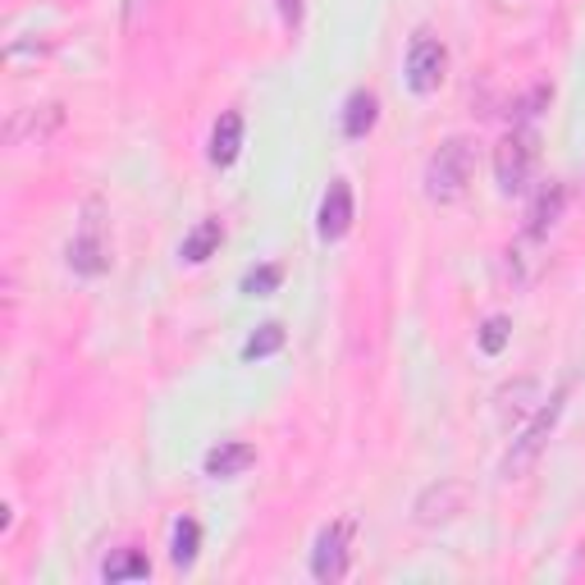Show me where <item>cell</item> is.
<instances>
[{"mask_svg":"<svg viewBox=\"0 0 585 585\" xmlns=\"http://www.w3.org/2000/svg\"><path fill=\"white\" fill-rule=\"evenodd\" d=\"M69 266L82 279H97L110 270V225H106V201L88 197L78 211L73 238H69Z\"/></svg>","mask_w":585,"mask_h":585,"instance_id":"1","label":"cell"},{"mask_svg":"<svg viewBox=\"0 0 585 585\" xmlns=\"http://www.w3.org/2000/svg\"><path fill=\"white\" fill-rule=\"evenodd\" d=\"M472 175H476V147L467 138H448L426 160V197L435 206H448L472 188Z\"/></svg>","mask_w":585,"mask_h":585,"instance_id":"2","label":"cell"},{"mask_svg":"<svg viewBox=\"0 0 585 585\" xmlns=\"http://www.w3.org/2000/svg\"><path fill=\"white\" fill-rule=\"evenodd\" d=\"M563 407H567V385H558V389L545 398V407H539L531 422H526V430L513 439V448H508V457H504V480H522V476L539 463V453H545L549 435L558 430Z\"/></svg>","mask_w":585,"mask_h":585,"instance_id":"3","label":"cell"},{"mask_svg":"<svg viewBox=\"0 0 585 585\" xmlns=\"http://www.w3.org/2000/svg\"><path fill=\"white\" fill-rule=\"evenodd\" d=\"M467 508H472V485H467V480H457V476H444V480H435V485H426L422 494H416L412 517H416V526L435 531V526L457 522Z\"/></svg>","mask_w":585,"mask_h":585,"instance_id":"4","label":"cell"},{"mask_svg":"<svg viewBox=\"0 0 585 585\" xmlns=\"http://www.w3.org/2000/svg\"><path fill=\"white\" fill-rule=\"evenodd\" d=\"M353 517L344 522H329L320 535H316V549H311V576L320 585H334L348 576V563H353Z\"/></svg>","mask_w":585,"mask_h":585,"instance_id":"5","label":"cell"},{"mask_svg":"<svg viewBox=\"0 0 585 585\" xmlns=\"http://www.w3.org/2000/svg\"><path fill=\"white\" fill-rule=\"evenodd\" d=\"M444 73H448V47L435 32H416L407 47V88L416 97H430V92H439Z\"/></svg>","mask_w":585,"mask_h":585,"instance_id":"6","label":"cell"},{"mask_svg":"<svg viewBox=\"0 0 585 585\" xmlns=\"http://www.w3.org/2000/svg\"><path fill=\"white\" fill-rule=\"evenodd\" d=\"M531 165H535V133L531 129H513L504 142L494 147V179H498V192L513 197L526 188L531 179Z\"/></svg>","mask_w":585,"mask_h":585,"instance_id":"7","label":"cell"},{"mask_svg":"<svg viewBox=\"0 0 585 585\" xmlns=\"http://www.w3.org/2000/svg\"><path fill=\"white\" fill-rule=\"evenodd\" d=\"M65 129V106L60 101H47V106H28V110H14L6 119V142L10 147H23V142H47L51 133Z\"/></svg>","mask_w":585,"mask_h":585,"instance_id":"8","label":"cell"},{"mask_svg":"<svg viewBox=\"0 0 585 585\" xmlns=\"http://www.w3.org/2000/svg\"><path fill=\"white\" fill-rule=\"evenodd\" d=\"M353 216H357V206H353V184L348 179H334L320 197V211H316V238L320 242H339L348 229H353Z\"/></svg>","mask_w":585,"mask_h":585,"instance_id":"9","label":"cell"},{"mask_svg":"<svg viewBox=\"0 0 585 585\" xmlns=\"http://www.w3.org/2000/svg\"><path fill=\"white\" fill-rule=\"evenodd\" d=\"M252 467H257V448L242 444V439H225V444H216L211 453L201 457V472L211 480H234V476L252 472Z\"/></svg>","mask_w":585,"mask_h":585,"instance_id":"10","label":"cell"},{"mask_svg":"<svg viewBox=\"0 0 585 585\" xmlns=\"http://www.w3.org/2000/svg\"><path fill=\"white\" fill-rule=\"evenodd\" d=\"M563 206H567V188L563 184H545V188H539L535 201H531V211H526V238H545L558 225Z\"/></svg>","mask_w":585,"mask_h":585,"instance_id":"11","label":"cell"},{"mask_svg":"<svg viewBox=\"0 0 585 585\" xmlns=\"http://www.w3.org/2000/svg\"><path fill=\"white\" fill-rule=\"evenodd\" d=\"M238 151H242V115L225 110L216 119V129H211V147H206V156H211L216 170H229V165L238 160Z\"/></svg>","mask_w":585,"mask_h":585,"instance_id":"12","label":"cell"},{"mask_svg":"<svg viewBox=\"0 0 585 585\" xmlns=\"http://www.w3.org/2000/svg\"><path fill=\"white\" fill-rule=\"evenodd\" d=\"M375 119H380V97H375L370 88L348 92V101H344V138L361 142L375 129Z\"/></svg>","mask_w":585,"mask_h":585,"instance_id":"13","label":"cell"},{"mask_svg":"<svg viewBox=\"0 0 585 585\" xmlns=\"http://www.w3.org/2000/svg\"><path fill=\"white\" fill-rule=\"evenodd\" d=\"M220 242H225V225L220 220H201L184 242H179V257L188 266H201V261H211L220 252Z\"/></svg>","mask_w":585,"mask_h":585,"instance_id":"14","label":"cell"},{"mask_svg":"<svg viewBox=\"0 0 585 585\" xmlns=\"http://www.w3.org/2000/svg\"><path fill=\"white\" fill-rule=\"evenodd\" d=\"M151 576V558L142 549H119L115 558L101 563V581L119 585V581H147Z\"/></svg>","mask_w":585,"mask_h":585,"instance_id":"15","label":"cell"},{"mask_svg":"<svg viewBox=\"0 0 585 585\" xmlns=\"http://www.w3.org/2000/svg\"><path fill=\"white\" fill-rule=\"evenodd\" d=\"M197 549H201V526H197V517H179V522H175V535H170V558H175V567H192V563H197Z\"/></svg>","mask_w":585,"mask_h":585,"instance_id":"16","label":"cell"},{"mask_svg":"<svg viewBox=\"0 0 585 585\" xmlns=\"http://www.w3.org/2000/svg\"><path fill=\"white\" fill-rule=\"evenodd\" d=\"M284 348V325L279 320H266L252 339L242 344V361H261V357H275Z\"/></svg>","mask_w":585,"mask_h":585,"instance_id":"17","label":"cell"},{"mask_svg":"<svg viewBox=\"0 0 585 585\" xmlns=\"http://www.w3.org/2000/svg\"><path fill=\"white\" fill-rule=\"evenodd\" d=\"M508 339H513V320H508V316H489V320L480 325V334H476V344H480L485 357H498V353L508 348Z\"/></svg>","mask_w":585,"mask_h":585,"instance_id":"18","label":"cell"},{"mask_svg":"<svg viewBox=\"0 0 585 585\" xmlns=\"http://www.w3.org/2000/svg\"><path fill=\"white\" fill-rule=\"evenodd\" d=\"M279 284H284V266H257V270H247L242 292H247V298H270Z\"/></svg>","mask_w":585,"mask_h":585,"instance_id":"19","label":"cell"},{"mask_svg":"<svg viewBox=\"0 0 585 585\" xmlns=\"http://www.w3.org/2000/svg\"><path fill=\"white\" fill-rule=\"evenodd\" d=\"M535 394V380H522L517 389H504V394H498V412H504V422H508V416H513V422H522V416H526V398Z\"/></svg>","mask_w":585,"mask_h":585,"instance_id":"20","label":"cell"},{"mask_svg":"<svg viewBox=\"0 0 585 585\" xmlns=\"http://www.w3.org/2000/svg\"><path fill=\"white\" fill-rule=\"evenodd\" d=\"M554 101V88H549V82H539V88L517 106V119H535L539 115V106H549Z\"/></svg>","mask_w":585,"mask_h":585,"instance_id":"21","label":"cell"},{"mask_svg":"<svg viewBox=\"0 0 585 585\" xmlns=\"http://www.w3.org/2000/svg\"><path fill=\"white\" fill-rule=\"evenodd\" d=\"M156 6H160V0H123V28H138Z\"/></svg>","mask_w":585,"mask_h":585,"instance_id":"22","label":"cell"}]
</instances>
